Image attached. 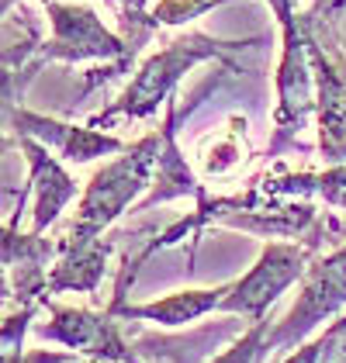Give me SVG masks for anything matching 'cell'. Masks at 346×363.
<instances>
[{"mask_svg":"<svg viewBox=\"0 0 346 363\" xmlns=\"http://www.w3.org/2000/svg\"><path fill=\"white\" fill-rule=\"evenodd\" d=\"M229 294V280L218 287H187V291H173L167 298L143 301V305H121L115 308L118 318L125 322H149V325H163V329H180V325H194L198 318L218 311Z\"/></svg>","mask_w":346,"mask_h":363,"instance_id":"4fadbf2b","label":"cell"},{"mask_svg":"<svg viewBox=\"0 0 346 363\" xmlns=\"http://www.w3.org/2000/svg\"><path fill=\"white\" fill-rule=\"evenodd\" d=\"M4 305L28 308L49 301V274L59 259V239L4 225Z\"/></svg>","mask_w":346,"mask_h":363,"instance_id":"9c48e42d","label":"cell"},{"mask_svg":"<svg viewBox=\"0 0 346 363\" xmlns=\"http://www.w3.org/2000/svg\"><path fill=\"white\" fill-rule=\"evenodd\" d=\"M7 145H18L25 163H28V194L35 197V208H31V232L35 235H45V228L62 215V208L80 197V184L59 167L56 160L49 156V145H42L38 139H28V135H18V139H7Z\"/></svg>","mask_w":346,"mask_h":363,"instance_id":"8fae6325","label":"cell"},{"mask_svg":"<svg viewBox=\"0 0 346 363\" xmlns=\"http://www.w3.org/2000/svg\"><path fill=\"white\" fill-rule=\"evenodd\" d=\"M160 149H163V132L156 128L139 142L125 145L111 163L97 169L80 194L77 218L66 228L62 242L66 246L97 242L125 211H132L152 187V177L160 167Z\"/></svg>","mask_w":346,"mask_h":363,"instance_id":"7a4b0ae2","label":"cell"},{"mask_svg":"<svg viewBox=\"0 0 346 363\" xmlns=\"http://www.w3.org/2000/svg\"><path fill=\"white\" fill-rule=\"evenodd\" d=\"M346 308V242L318 256L301 280V291L291 311L267 333V357L281 350H298L318 325H329Z\"/></svg>","mask_w":346,"mask_h":363,"instance_id":"52a82bcc","label":"cell"},{"mask_svg":"<svg viewBox=\"0 0 346 363\" xmlns=\"http://www.w3.org/2000/svg\"><path fill=\"white\" fill-rule=\"evenodd\" d=\"M90 363H97V360H90Z\"/></svg>","mask_w":346,"mask_h":363,"instance_id":"ffe728a7","label":"cell"},{"mask_svg":"<svg viewBox=\"0 0 346 363\" xmlns=\"http://www.w3.org/2000/svg\"><path fill=\"white\" fill-rule=\"evenodd\" d=\"M260 42H263V35H257V38H215V35H204V31H187L180 38H170L160 52H152L135 69L132 84L121 90V97L111 101L104 111H97L86 125L104 132L115 121H143V118L160 111V104H167L177 94V84L187 69H194L204 59H215L229 73H242V66L232 59V52H242L250 45H260Z\"/></svg>","mask_w":346,"mask_h":363,"instance_id":"6da1fadb","label":"cell"},{"mask_svg":"<svg viewBox=\"0 0 346 363\" xmlns=\"http://www.w3.org/2000/svg\"><path fill=\"white\" fill-rule=\"evenodd\" d=\"M4 125H7V139H18V135L38 139L69 163H90V160H101V156H118L125 149V142L101 132V128L69 125V121H59L49 114L28 111L25 104H4Z\"/></svg>","mask_w":346,"mask_h":363,"instance_id":"30bf717a","label":"cell"},{"mask_svg":"<svg viewBox=\"0 0 346 363\" xmlns=\"http://www.w3.org/2000/svg\"><path fill=\"white\" fill-rule=\"evenodd\" d=\"M270 194H281V197H316L329 208H340L346 211V163L343 167H325L312 173H274V177H263L260 180Z\"/></svg>","mask_w":346,"mask_h":363,"instance_id":"9a60e30c","label":"cell"},{"mask_svg":"<svg viewBox=\"0 0 346 363\" xmlns=\"http://www.w3.org/2000/svg\"><path fill=\"white\" fill-rule=\"evenodd\" d=\"M281 21V62H277V108L267 142V160H277L291 149L305 152L301 135L316 118V73L305 38V11H294V0H267Z\"/></svg>","mask_w":346,"mask_h":363,"instance_id":"277c9868","label":"cell"},{"mask_svg":"<svg viewBox=\"0 0 346 363\" xmlns=\"http://www.w3.org/2000/svg\"><path fill=\"white\" fill-rule=\"evenodd\" d=\"M242 333H246L242 322H222V325H215V329H201V333L187 335V339H184V350H201V353H208L211 342L239 339ZM139 342H143V346H152V350H145L143 357H173L170 346H180V339H152V335H145V339H139ZM177 357H180V363H191L187 353H177Z\"/></svg>","mask_w":346,"mask_h":363,"instance_id":"2e32d148","label":"cell"},{"mask_svg":"<svg viewBox=\"0 0 346 363\" xmlns=\"http://www.w3.org/2000/svg\"><path fill=\"white\" fill-rule=\"evenodd\" d=\"M267 333H270V318L246 325V333L239 339H232L229 346L218 357H211L208 363H260L267 357Z\"/></svg>","mask_w":346,"mask_h":363,"instance_id":"e0dca14e","label":"cell"},{"mask_svg":"<svg viewBox=\"0 0 346 363\" xmlns=\"http://www.w3.org/2000/svg\"><path fill=\"white\" fill-rule=\"evenodd\" d=\"M115 242L111 239H97L84 246H66L59 239V259L49 274V298L62 291H77V294H97L101 280L108 274V259H111Z\"/></svg>","mask_w":346,"mask_h":363,"instance_id":"5bb4252c","label":"cell"},{"mask_svg":"<svg viewBox=\"0 0 346 363\" xmlns=\"http://www.w3.org/2000/svg\"><path fill=\"white\" fill-rule=\"evenodd\" d=\"M49 322H38L35 335L59 342L73 353L97 363H145L139 346L125 333V318L115 311H90V308H66L56 305L52 298L42 305Z\"/></svg>","mask_w":346,"mask_h":363,"instance_id":"ba28073f","label":"cell"},{"mask_svg":"<svg viewBox=\"0 0 346 363\" xmlns=\"http://www.w3.org/2000/svg\"><path fill=\"white\" fill-rule=\"evenodd\" d=\"M0 363H77V353H49V350H18L11 357H0Z\"/></svg>","mask_w":346,"mask_h":363,"instance_id":"ac0fdd59","label":"cell"},{"mask_svg":"<svg viewBox=\"0 0 346 363\" xmlns=\"http://www.w3.org/2000/svg\"><path fill=\"white\" fill-rule=\"evenodd\" d=\"M45 7V18L52 25V35L42 42L38 56H35V73L45 66V62H66V66H77L86 59H101L104 66L90 69L86 73L84 86L77 97H86L90 90H97L108 80H118L132 69V52L125 45V38L115 31L104 28V21L97 18L94 7L86 4H66V0H42Z\"/></svg>","mask_w":346,"mask_h":363,"instance_id":"5b68a950","label":"cell"},{"mask_svg":"<svg viewBox=\"0 0 346 363\" xmlns=\"http://www.w3.org/2000/svg\"><path fill=\"white\" fill-rule=\"evenodd\" d=\"M42 28L31 11H4V49H0V69H4V104H25V90L38 77L35 56L42 49Z\"/></svg>","mask_w":346,"mask_h":363,"instance_id":"7c38bea8","label":"cell"},{"mask_svg":"<svg viewBox=\"0 0 346 363\" xmlns=\"http://www.w3.org/2000/svg\"><path fill=\"white\" fill-rule=\"evenodd\" d=\"M343 235H346V225L336 222V218H322L312 235L305 239H291V242H267L260 250V259L242 274V277L229 280V294L222 301V315H235L242 318L246 325L253 322H263L267 311L274 308V301L288 291L291 284H301L308 267L318 259V250L322 246H343Z\"/></svg>","mask_w":346,"mask_h":363,"instance_id":"3957f363","label":"cell"},{"mask_svg":"<svg viewBox=\"0 0 346 363\" xmlns=\"http://www.w3.org/2000/svg\"><path fill=\"white\" fill-rule=\"evenodd\" d=\"M108 4H118V7H132V11H143L145 0H108ZM14 0H0V11H11Z\"/></svg>","mask_w":346,"mask_h":363,"instance_id":"d6986e66","label":"cell"},{"mask_svg":"<svg viewBox=\"0 0 346 363\" xmlns=\"http://www.w3.org/2000/svg\"><path fill=\"white\" fill-rule=\"evenodd\" d=\"M346 0H316L305 11V38L316 73L318 152L329 167L346 163V52L336 35V14Z\"/></svg>","mask_w":346,"mask_h":363,"instance_id":"8992f818","label":"cell"}]
</instances>
